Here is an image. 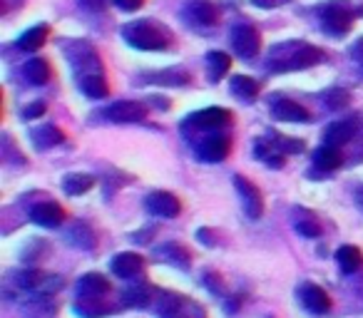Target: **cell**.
<instances>
[{
    "mask_svg": "<svg viewBox=\"0 0 363 318\" xmlns=\"http://www.w3.org/2000/svg\"><path fill=\"white\" fill-rule=\"evenodd\" d=\"M323 100H326L328 110H343V107H348V102H351V95H348L346 90L333 87V90H328L326 95H323Z\"/></svg>",
    "mask_w": 363,
    "mask_h": 318,
    "instance_id": "30",
    "label": "cell"
},
{
    "mask_svg": "<svg viewBox=\"0 0 363 318\" xmlns=\"http://www.w3.org/2000/svg\"><path fill=\"white\" fill-rule=\"evenodd\" d=\"M272 115L281 122H311V112L294 100H277L272 105Z\"/></svg>",
    "mask_w": 363,
    "mask_h": 318,
    "instance_id": "13",
    "label": "cell"
},
{
    "mask_svg": "<svg viewBox=\"0 0 363 318\" xmlns=\"http://www.w3.org/2000/svg\"><path fill=\"white\" fill-rule=\"evenodd\" d=\"M353 135H356V122L353 120H338V122H333V125L326 127L323 140H326V144H331V147H341V144H348V142L353 140Z\"/></svg>",
    "mask_w": 363,
    "mask_h": 318,
    "instance_id": "17",
    "label": "cell"
},
{
    "mask_svg": "<svg viewBox=\"0 0 363 318\" xmlns=\"http://www.w3.org/2000/svg\"><path fill=\"white\" fill-rule=\"evenodd\" d=\"M110 291V281H107L102 273H85V276L77 281V293L82 298H100Z\"/></svg>",
    "mask_w": 363,
    "mask_h": 318,
    "instance_id": "18",
    "label": "cell"
},
{
    "mask_svg": "<svg viewBox=\"0 0 363 318\" xmlns=\"http://www.w3.org/2000/svg\"><path fill=\"white\" fill-rule=\"evenodd\" d=\"M232 45L234 52L244 60H252V57L259 55V47H262V38H259V30L249 23H242L232 30Z\"/></svg>",
    "mask_w": 363,
    "mask_h": 318,
    "instance_id": "3",
    "label": "cell"
},
{
    "mask_svg": "<svg viewBox=\"0 0 363 318\" xmlns=\"http://www.w3.org/2000/svg\"><path fill=\"white\" fill-rule=\"evenodd\" d=\"M147 212L155 214V217L172 219V217H179L182 204H179V199L169 192H152L150 197H147Z\"/></svg>",
    "mask_w": 363,
    "mask_h": 318,
    "instance_id": "9",
    "label": "cell"
},
{
    "mask_svg": "<svg viewBox=\"0 0 363 318\" xmlns=\"http://www.w3.org/2000/svg\"><path fill=\"white\" fill-rule=\"evenodd\" d=\"M152 298V291L150 286H140V288H127L125 291V301L130 306H147Z\"/></svg>",
    "mask_w": 363,
    "mask_h": 318,
    "instance_id": "31",
    "label": "cell"
},
{
    "mask_svg": "<svg viewBox=\"0 0 363 318\" xmlns=\"http://www.w3.org/2000/svg\"><path fill=\"white\" fill-rule=\"evenodd\" d=\"M358 204L363 207V189H358Z\"/></svg>",
    "mask_w": 363,
    "mask_h": 318,
    "instance_id": "38",
    "label": "cell"
},
{
    "mask_svg": "<svg viewBox=\"0 0 363 318\" xmlns=\"http://www.w3.org/2000/svg\"><path fill=\"white\" fill-rule=\"evenodd\" d=\"M279 152L284 154H296V152H303V142L294 140V137H284V135H274V140H269Z\"/></svg>",
    "mask_w": 363,
    "mask_h": 318,
    "instance_id": "29",
    "label": "cell"
},
{
    "mask_svg": "<svg viewBox=\"0 0 363 318\" xmlns=\"http://www.w3.org/2000/svg\"><path fill=\"white\" fill-rule=\"evenodd\" d=\"M296 232L303 234L306 239H316L318 234H321V227H318V222H313V219H298Z\"/></svg>",
    "mask_w": 363,
    "mask_h": 318,
    "instance_id": "33",
    "label": "cell"
},
{
    "mask_svg": "<svg viewBox=\"0 0 363 318\" xmlns=\"http://www.w3.org/2000/svg\"><path fill=\"white\" fill-rule=\"evenodd\" d=\"M87 11H102L105 8V0H80Z\"/></svg>",
    "mask_w": 363,
    "mask_h": 318,
    "instance_id": "36",
    "label": "cell"
},
{
    "mask_svg": "<svg viewBox=\"0 0 363 318\" xmlns=\"http://www.w3.org/2000/svg\"><path fill=\"white\" fill-rule=\"evenodd\" d=\"M105 115L110 117L112 122H122V125H127V122L145 120V117H147V107L142 105V102L122 100V102H115V105L107 107Z\"/></svg>",
    "mask_w": 363,
    "mask_h": 318,
    "instance_id": "10",
    "label": "cell"
},
{
    "mask_svg": "<svg viewBox=\"0 0 363 318\" xmlns=\"http://www.w3.org/2000/svg\"><path fill=\"white\" fill-rule=\"evenodd\" d=\"M232 67V60H229L227 52H219V50H212L207 55V77L212 82H217L219 77H224Z\"/></svg>",
    "mask_w": 363,
    "mask_h": 318,
    "instance_id": "22",
    "label": "cell"
},
{
    "mask_svg": "<svg viewBox=\"0 0 363 318\" xmlns=\"http://www.w3.org/2000/svg\"><path fill=\"white\" fill-rule=\"evenodd\" d=\"M286 47L289 55H284L281 50H274V55H279V60L272 62L274 70H306V67H313L318 65V62L323 60V50H318V47L313 45H296V42H291V45H284Z\"/></svg>",
    "mask_w": 363,
    "mask_h": 318,
    "instance_id": "2",
    "label": "cell"
},
{
    "mask_svg": "<svg viewBox=\"0 0 363 318\" xmlns=\"http://www.w3.org/2000/svg\"><path fill=\"white\" fill-rule=\"evenodd\" d=\"M48 35H50V28H48V25H35V28H30V30L23 33L21 40H18V47H21V50H26V52H35V50H40V47L45 45Z\"/></svg>",
    "mask_w": 363,
    "mask_h": 318,
    "instance_id": "20",
    "label": "cell"
},
{
    "mask_svg": "<svg viewBox=\"0 0 363 318\" xmlns=\"http://www.w3.org/2000/svg\"><path fill=\"white\" fill-rule=\"evenodd\" d=\"M232 152V140L227 135H212L204 137L202 144L197 147V154L202 157L204 162H224Z\"/></svg>",
    "mask_w": 363,
    "mask_h": 318,
    "instance_id": "6",
    "label": "cell"
},
{
    "mask_svg": "<svg viewBox=\"0 0 363 318\" xmlns=\"http://www.w3.org/2000/svg\"><path fill=\"white\" fill-rule=\"evenodd\" d=\"M162 254H164V256H172L169 261L177 263V266L189 268V254L184 251L182 246H177V244H169V246H164V249H162Z\"/></svg>",
    "mask_w": 363,
    "mask_h": 318,
    "instance_id": "32",
    "label": "cell"
},
{
    "mask_svg": "<svg viewBox=\"0 0 363 318\" xmlns=\"http://www.w3.org/2000/svg\"><path fill=\"white\" fill-rule=\"evenodd\" d=\"M254 3L262 8H274V6H279V3H284V0H254Z\"/></svg>",
    "mask_w": 363,
    "mask_h": 318,
    "instance_id": "37",
    "label": "cell"
},
{
    "mask_svg": "<svg viewBox=\"0 0 363 318\" xmlns=\"http://www.w3.org/2000/svg\"><path fill=\"white\" fill-rule=\"evenodd\" d=\"M80 90L85 92L87 97H92V100H102V97L110 95V85H107V80L102 77V72H85V75L80 77Z\"/></svg>",
    "mask_w": 363,
    "mask_h": 318,
    "instance_id": "19",
    "label": "cell"
},
{
    "mask_svg": "<svg viewBox=\"0 0 363 318\" xmlns=\"http://www.w3.org/2000/svg\"><path fill=\"white\" fill-rule=\"evenodd\" d=\"M115 6L122 8V11H127V13H135L145 6V0H115Z\"/></svg>",
    "mask_w": 363,
    "mask_h": 318,
    "instance_id": "35",
    "label": "cell"
},
{
    "mask_svg": "<svg viewBox=\"0 0 363 318\" xmlns=\"http://www.w3.org/2000/svg\"><path fill=\"white\" fill-rule=\"evenodd\" d=\"M234 187H237V192H239V199H242V207H244V212H247V217L249 219H262V214H264V199H262V192H259V187L257 184H252L247 177H234Z\"/></svg>",
    "mask_w": 363,
    "mask_h": 318,
    "instance_id": "4",
    "label": "cell"
},
{
    "mask_svg": "<svg viewBox=\"0 0 363 318\" xmlns=\"http://www.w3.org/2000/svg\"><path fill=\"white\" fill-rule=\"evenodd\" d=\"M142 268H145L142 256H137V254H132V251L117 254V256L112 259V271L120 278H135L137 273H142Z\"/></svg>",
    "mask_w": 363,
    "mask_h": 318,
    "instance_id": "16",
    "label": "cell"
},
{
    "mask_svg": "<svg viewBox=\"0 0 363 318\" xmlns=\"http://www.w3.org/2000/svg\"><path fill=\"white\" fill-rule=\"evenodd\" d=\"M92 184H95V179H92L90 174H67V177L62 179V189H65L70 197L85 194L87 189H92Z\"/></svg>",
    "mask_w": 363,
    "mask_h": 318,
    "instance_id": "26",
    "label": "cell"
},
{
    "mask_svg": "<svg viewBox=\"0 0 363 318\" xmlns=\"http://www.w3.org/2000/svg\"><path fill=\"white\" fill-rule=\"evenodd\" d=\"M313 164H316L321 172H333V169H338L343 164V154L338 152V147L326 144L313 154Z\"/></svg>",
    "mask_w": 363,
    "mask_h": 318,
    "instance_id": "21",
    "label": "cell"
},
{
    "mask_svg": "<svg viewBox=\"0 0 363 318\" xmlns=\"http://www.w3.org/2000/svg\"><path fill=\"white\" fill-rule=\"evenodd\" d=\"M18 286L28 288V291L43 293V296H50L52 291H57L62 286V278L50 276V273H43V271H26L18 278Z\"/></svg>",
    "mask_w": 363,
    "mask_h": 318,
    "instance_id": "7",
    "label": "cell"
},
{
    "mask_svg": "<svg viewBox=\"0 0 363 318\" xmlns=\"http://www.w3.org/2000/svg\"><path fill=\"white\" fill-rule=\"evenodd\" d=\"M30 219L45 229H55L65 222V209L55 202H43V204H38V207L30 209Z\"/></svg>",
    "mask_w": 363,
    "mask_h": 318,
    "instance_id": "12",
    "label": "cell"
},
{
    "mask_svg": "<svg viewBox=\"0 0 363 318\" xmlns=\"http://www.w3.org/2000/svg\"><path fill=\"white\" fill-rule=\"evenodd\" d=\"M125 40L137 50H164L172 42V33L155 21H137L125 28Z\"/></svg>",
    "mask_w": 363,
    "mask_h": 318,
    "instance_id": "1",
    "label": "cell"
},
{
    "mask_svg": "<svg viewBox=\"0 0 363 318\" xmlns=\"http://www.w3.org/2000/svg\"><path fill=\"white\" fill-rule=\"evenodd\" d=\"M321 21H323L326 33H331V35H343V33L351 30L353 16H351V11H348L346 6H338V3H333V6H328L326 11H323Z\"/></svg>",
    "mask_w": 363,
    "mask_h": 318,
    "instance_id": "8",
    "label": "cell"
},
{
    "mask_svg": "<svg viewBox=\"0 0 363 318\" xmlns=\"http://www.w3.org/2000/svg\"><path fill=\"white\" fill-rule=\"evenodd\" d=\"M33 142H35L38 149H50V147H55L62 142V132L52 125H45L38 132H33Z\"/></svg>",
    "mask_w": 363,
    "mask_h": 318,
    "instance_id": "25",
    "label": "cell"
},
{
    "mask_svg": "<svg viewBox=\"0 0 363 318\" xmlns=\"http://www.w3.org/2000/svg\"><path fill=\"white\" fill-rule=\"evenodd\" d=\"M45 115V102H33V105L26 107V117L28 120H38V117Z\"/></svg>",
    "mask_w": 363,
    "mask_h": 318,
    "instance_id": "34",
    "label": "cell"
},
{
    "mask_svg": "<svg viewBox=\"0 0 363 318\" xmlns=\"http://www.w3.org/2000/svg\"><path fill=\"white\" fill-rule=\"evenodd\" d=\"M301 303L311 313H328L331 311V298H328V293L323 291L321 286H316V283H306V286L301 288Z\"/></svg>",
    "mask_w": 363,
    "mask_h": 318,
    "instance_id": "14",
    "label": "cell"
},
{
    "mask_svg": "<svg viewBox=\"0 0 363 318\" xmlns=\"http://www.w3.org/2000/svg\"><path fill=\"white\" fill-rule=\"evenodd\" d=\"M26 77L33 82V85H45V82H50L52 70H50V65H48V60L33 57V60L26 62Z\"/></svg>",
    "mask_w": 363,
    "mask_h": 318,
    "instance_id": "23",
    "label": "cell"
},
{
    "mask_svg": "<svg viewBox=\"0 0 363 318\" xmlns=\"http://www.w3.org/2000/svg\"><path fill=\"white\" fill-rule=\"evenodd\" d=\"M187 18L197 25H214L219 21V11L212 0H192L187 8Z\"/></svg>",
    "mask_w": 363,
    "mask_h": 318,
    "instance_id": "15",
    "label": "cell"
},
{
    "mask_svg": "<svg viewBox=\"0 0 363 318\" xmlns=\"http://www.w3.org/2000/svg\"><path fill=\"white\" fill-rule=\"evenodd\" d=\"M160 313L164 318H204V308L187 296H164L160 301Z\"/></svg>",
    "mask_w": 363,
    "mask_h": 318,
    "instance_id": "5",
    "label": "cell"
},
{
    "mask_svg": "<svg viewBox=\"0 0 363 318\" xmlns=\"http://www.w3.org/2000/svg\"><path fill=\"white\" fill-rule=\"evenodd\" d=\"M189 122L199 130H222L232 122V112L224 110V107H207V110L189 117Z\"/></svg>",
    "mask_w": 363,
    "mask_h": 318,
    "instance_id": "11",
    "label": "cell"
},
{
    "mask_svg": "<svg viewBox=\"0 0 363 318\" xmlns=\"http://www.w3.org/2000/svg\"><path fill=\"white\" fill-rule=\"evenodd\" d=\"M336 261H338V266H341L343 273H353V271L361 268L363 254H361V249H356V246H341L336 254Z\"/></svg>",
    "mask_w": 363,
    "mask_h": 318,
    "instance_id": "24",
    "label": "cell"
},
{
    "mask_svg": "<svg viewBox=\"0 0 363 318\" xmlns=\"http://www.w3.org/2000/svg\"><path fill=\"white\" fill-rule=\"evenodd\" d=\"M67 239H70V244H75V246H80V249L95 246V234H92V229L87 227V224H75L72 232L67 234Z\"/></svg>",
    "mask_w": 363,
    "mask_h": 318,
    "instance_id": "28",
    "label": "cell"
},
{
    "mask_svg": "<svg viewBox=\"0 0 363 318\" xmlns=\"http://www.w3.org/2000/svg\"><path fill=\"white\" fill-rule=\"evenodd\" d=\"M232 92L239 97H244V100H254V97L259 95V85H257V80H252V77L237 75L232 80Z\"/></svg>",
    "mask_w": 363,
    "mask_h": 318,
    "instance_id": "27",
    "label": "cell"
}]
</instances>
